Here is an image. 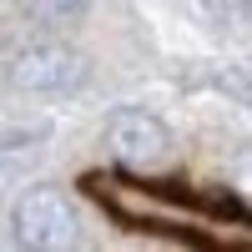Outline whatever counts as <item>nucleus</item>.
Returning a JSON list of instances; mask_svg holds the SVG:
<instances>
[{
	"label": "nucleus",
	"instance_id": "7ed1b4c3",
	"mask_svg": "<svg viewBox=\"0 0 252 252\" xmlns=\"http://www.w3.org/2000/svg\"><path fill=\"white\" fill-rule=\"evenodd\" d=\"M106 146L126 172H157V166L172 161V131H166V121L152 116V111H136V106L111 111Z\"/></svg>",
	"mask_w": 252,
	"mask_h": 252
},
{
	"label": "nucleus",
	"instance_id": "20e7f679",
	"mask_svg": "<svg viewBox=\"0 0 252 252\" xmlns=\"http://www.w3.org/2000/svg\"><path fill=\"white\" fill-rule=\"evenodd\" d=\"M20 10H26V20H35V26L46 31H66V26H81L91 10V0H20Z\"/></svg>",
	"mask_w": 252,
	"mask_h": 252
},
{
	"label": "nucleus",
	"instance_id": "f03ea898",
	"mask_svg": "<svg viewBox=\"0 0 252 252\" xmlns=\"http://www.w3.org/2000/svg\"><path fill=\"white\" fill-rule=\"evenodd\" d=\"M15 242L35 252H61L76 242V212L56 187H26L15 197Z\"/></svg>",
	"mask_w": 252,
	"mask_h": 252
},
{
	"label": "nucleus",
	"instance_id": "f257e3e1",
	"mask_svg": "<svg viewBox=\"0 0 252 252\" xmlns=\"http://www.w3.org/2000/svg\"><path fill=\"white\" fill-rule=\"evenodd\" d=\"M86 81V56L71 51L66 40H31L10 56V86L15 91H40V96H56V91H76Z\"/></svg>",
	"mask_w": 252,
	"mask_h": 252
}]
</instances>
